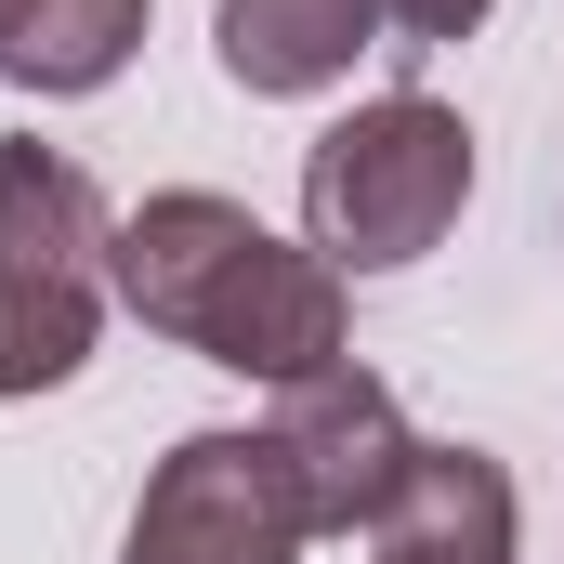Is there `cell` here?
Instances as JSON below:
<instances>
[{
    "label": "cell",
    "instance_id": "obj_1",
    "mask_svg": "<svg viewBox=\"0 0 564 564\" xmlns=\"http://www.w3.org/2000/svg\"><path fill=\"white\" fill-rule=\"evenodd\" d=\"M119 302L144 328H171L184 355H210L237 381H276V394L341 368V276L210 184H171L119 224Z\"/></svg>",
    "mask_w": 564,
    "mask_h": 564
},
{
    "label": "cell",
    "instance_id": "obj_2",
    "mask_svg": "<svg viewBox=\"0 0 564 564\" xmlns=\"http://www.w3.org/2000/svg\"><path fill=\"white\" fill-rule=\"evenodd\" d=\"M459 197H473V132L433 93H381V106H355V119H328L302 144V250L328 276L421 263L459 224Z\"/></svg>",
    "mask_w": 564,
    "mask_h": 564
},
{
    "label": "cell",
    "instance_id": "obj_3",
    "mask_svg": "<svg viewBox=\"0 0 564 564\" xmlns=\"http://www.w3.org/2000/svg\"><path fill=\"white\" fill-rule=\"evenodd\" d=\"M119 289V224L66 144H0V394L79 381Z\"/></svg>",
    "mask_w": 564,
    "mask_h": 564
},
{
    "label": "cell",
    "instance_id": "obj_4",
    "mask_svg": "<svg viewBox=\"0 0 564 564\" xmlns=\"http://www.w3.org/2000/svg\"><path fill=\"white\" fill-rule=\"evenodd\" d=\"M302 486H289L276 433H184L144 473V512L119 564H302Z\"/></svg>",
    "mask_w": 564,
    "mask_h": 564
},
{
    "label": "cell",
    "instance_id": "obj_5",
    "mask_svg": "<svg viewBox=\"0 0 564 564\" xmlns=\"http://www.w3.org/2000/svg\"><path fill=\"white\" fill-rule=\"evenodd\" d=\"M263 433H276V459H289V486H302V525H315V539H368V525L394 512L408 459H421L408 408H394L355 355L315 368V381H289V408Z\"/></svg>",
    "mask_w": 564,
    "mask_h": 564
},
{
    "label": "cell",
    "instance_id": "obj_6",
    "mask_svg": "<svg viewBox=\"0 0 564 564\" xmlns=\"http://www.w3.org/2000/svg\"><path fill=\"white\" fill-rule=\"evenodd\" d=\"M368 539L381 564H512V473L486 446H421Z\"/></svg>",
    "mask_w": 564,
    "mask_h": 564
},
{
    "label": "cell",
    "instance_id": "obj_7",
    "mask_svg": "<svg viewBox=\"0 0 564 564\" xmlns=\"http://www.w3.org/2000/svg\"><path fill=\"white\" fill-rule=\"evenodd\" d=\"M368 40H381V0H224V26H210L237 93H328V79H355Z\"/></svg>",
    "mask_w": 564,
    "mask_h": 564
},
{
    "label": "cell",
    "instance_id": "obj_8",
    "mask_svg": "<svg viewBox=\"0 0 564 564\" xmlns=\"http://www.w3.org/2000/svg\"><path fill=\"white\" fill-rule=\"evenodd\" d=\"M144 40V0H0V79L13 93H106Z\"/></svg>",
    "mask_w": 564,
    "mask_h": 564
},
{
    "label": "cell",
    "instance_id": "obj_9",
    "mask_svg": "<svg viewBox=\"0 0 564 564\" xmlns=\"http://www.w3.org/2000/svg\"><path fill=\"white\" fill-rule=\"evenodd\" d=\"M486 13H499V0H381V26H394L408 53H433V40H473Z\"/></svg>",
    "mask_w": 564,
    "mask_h": 564
}]
</instances>
